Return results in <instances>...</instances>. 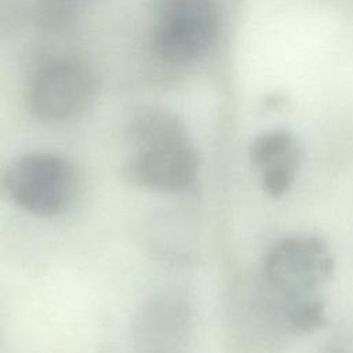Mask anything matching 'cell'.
Segmentation results:
<instances>
[{
	"label": "cell",
	"instance_id": "6da1fadb",
	"mask_svg": "<svg viewBox=\"0 0 353 353\" xmlns=\"http://www.w3.org/2000/svg\"><path fill=\"white\" fill-rule=\"evenodd\" d=\"M332 272L334 256L323 239L294 234L272 244L258 279L284 307L298 336L324 324L323 292Z\"/></svg>",
	"mask_w": 353,
	"mask_h": 353
},
{
	"label": "cell",
	"instance_id": "52a82bcc",
	"mask_svg": "<svg viewBox=\"0 0 353 353\" xmlns=\"http://www.w3.org/2000/svg\"><path fill=\"white\" fill-rule=\"evenodd\" d=\"M324 353H353V335H341L332 339Z\"/></svg>",
	"mask_w": 353,
	"mask_h": 353
},
{
	"label": "cell",
	"instance_id": "277c9868",
	"mask_svg": "<svg viewBox=\"0 0 353 353\" xmlns=\"http://www.w3.org/2000/svg\"><path fill=\"white\" fill-rule=\"evenodd\" d=\"M132 146L135 153L130 171L139 185L156 192L175 193L196 182L200 160L185 128Z\"/></svg>",
	"mask_w": 353,
	"mask_h": 353
},
{
	"label": "cell",
	"instance_id": "7a4b0ae2",
	"mask_svg": "<svg viewBox=\"0 0 353 353\" xmlns=\"http://www.w3.org/2000/svg\"><path fill=\"white\" fill-rule=\"evenodd\" d=\"M4 188L23 211L36 216H55L73 203L79 181L68 159L50 152H33L8 165Z\"/></svg>",
	"mask_w": 353,
	"mask_h": 353
},
{
	"label": "cell",
	"instance_id": "3957f363",
	"mask_svg": "<svg viewBox=\"0 0 353 353\" xmlns=\"http://www.w3.org/2000/svg\"><path fill=\"white\" fill-rule=\"evenodd\" d=\"M156 54L171 65H189L208 52L219 30L216 0H152Z\"/></svg>",
	"mask_w": 353,
	"mask_h": 353
},
{
	"label": "cell",
	"instance_id": "5b68a950",
	"mask_svg": "<svg viewBox=\"0 0 353 353\" xmlns=\"http://www.w3.org/2000/svg\"><path fill=\"white\" fill-rule=\"evenodd\" d=\"M91 72L74 59H54L41 65L28 87L30 112L47 121H61L79 114L92 98Z\"/></svg>",
	"mask_w": 353,
	"mask_h": 353
},
{
	"label": "cell",
	"instance_id": "8992f818",
	"mask_svg": "<svg viewBox=\"0 0 353 353\" xmlns=\"http://www.w3.org/2000/svg\"><path fill=\"white\" fill-rule=\"evenodd\" d=\"M250 160L262 190L269 197L280 199L292 189L296 181L302 150L291 132L273 130L258 135L251 142Z\"/></svg>",
	"mask_w": 353,
	"mask_h": 353
}]
</instances>
